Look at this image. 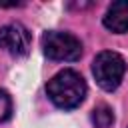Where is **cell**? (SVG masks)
I'll list each match as a JSON object with an SVG mask.
<instances>
[{
	"label": "cell",
	"mask_w": 128,
	"mask_h": 128,
	"mask_svg": "<svg viewBox=\"0 0 128 128\" xmlns=\"http://www.w3.org/2000/svg\"><path fill=\"white\" fill-rule=\"evenodd\" d=\"M12 116V98L6 90L0 88V122H6Z\"/></svg>",
	"instance_id": "obj_7"
},
{
	"label": "cell",
	"mask_w": 128,
	"mask_h": 128,
	"mask_svg": "<svg viewBox=\"0 0 128 128\" xmlns=\"http://www.w3.org/2000/svg\"><path fill=\"white\" fill-rule=\"evenodd\" d=\"M32 46V36L26 26L12 22L0 28V48L12 56H26Z\"/></svg>",
	"instance_id": "obj_4"
},
{
	"label": "cell",
	"mask_w": 128,
	"mask_h": 128,
	"mask_svg": "<svg viewBox=\"0 0 128 128\" xmlns=\"http://www.w3.org/2000/svg\"><path fill=\"white\" fill-rule=\"evenodd\" d=\"M86 92H88V86H86L84 78L76 70H70V68L68 70H60L46 84L48 98L52 100L54 106H58L62 110L78 108L84 102Z\"/></svg>",
	"instance_id": "obj_1"
},
{
	"label": "cell",
	"mask_w": 128,
	"mask_h": 128,
	"mask_svg": "<svg viewBox=\"0 0 128 128\" xmlns=\"http://www.w3.org/2000/svg\"><path fill=\"white\" fill-rule=\"evenodd\" d=\"M42 50L50 60L74 62L82 56V42L70 32L50 30V32H44L42 36Z\"/></svg>",
	"instance_id": "obj_3"
},
{
	"label": "cell",
	"mask_w": 128,
	"mask_h": 128,
	"mask_svg": "<svg viewBox=\"0 0 128 128\" xmlns=\"http://www.w3.org/2000/svg\"><path fill=\"white\" fill-rule=\"evenodd\" d=\"M92 74L102 90L112 92L120 86L126 74V60L114 50H104L92 62Z\"/></svg>",
	"instance_id": "obj_2"
},
{
	"label": "cell",
	"mask_w": 128,
	"mask_h": 128,
	"mask_svg": "<svg viewBox=\"0 0 128 128\" xmlns=\"http://www.w3.org/2000/svg\"><path fill=\"white\" fill-rule=\"evenodd\" d=\"M104 26L114 32V34H124L128 32V0H118L112 2L102 18Z\"/></svg>",
	"instance_id": "obj_5"
},
{
	"label": "cell",
	"mask_w": 128,
	"mask_h": 128,
	"mask_svg": "<svg viewBox=\"0 0 128 128\" xmlns=\"http://www.w3.org/2000/svg\"><path fill=\"white\" fill-rule=\"evenodd\" d=\"M92 124L96 128H110L114 124V112L108 104H98L94 110H92V116H90Z\"/></svg>",
	"instance_id": "obj_6"
}]
</instances>
